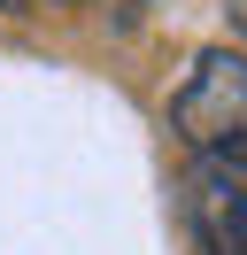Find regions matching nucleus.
Segmentation results:
<instances>
[{
  "instance_id": "nucleus-1",
  "label": "nucleus",
  "mask_w": 247,
  "mask_h": 255,
  "mask_svg": "<svg viewBox=\"0 0 247 255\" xmlns=\"http://www.w3.org/2000/svg\"><path fill=\"white\" fill-rule=\"evenodd\" d=\"M170 124L185 131L193 155H232V162H247V54L209 47L193 70H185L178 101H170Z\"/></svg>"
},
{
  "instance_id": "nucleus-2",
  "label": "nucleus",
  "mask_w": 247,
  "mask_h": 255,
  "mask_svg": "<svg viewBox=\"0 0 247 255\" xmlns=\"http://www.w3.org/2000/svg\"><path fill=\"white\" fill-rule=\"evenodd\" d=\"M185 217H193V240L209 255H247V162L201 155L185 178Z\"/></svg>"
}]
</instances>
